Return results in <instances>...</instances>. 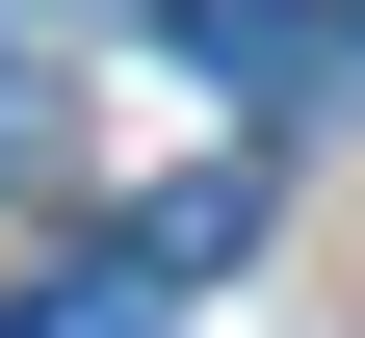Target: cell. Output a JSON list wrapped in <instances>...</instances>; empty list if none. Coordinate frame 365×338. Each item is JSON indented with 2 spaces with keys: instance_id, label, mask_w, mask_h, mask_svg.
<instances>
[{
  "instance_id": "5",
  "label": "cell",
  "mask_w": 365,
  "mask_h": 338,
  "mask_svg": "<svg viewBox=\"0 0 365 338\" xmlns=\"http://www.w3.org/2000/svg\"><path fill=\"white\" fill-rule=\"evenodd\" d=\"M339 78H365V0H339Z\"/></svg>"
},
{
  "instance_id": "2",
  "label": "cell",
  "mask_w": 365,
  "mask_h": 338,
  "mask_svg": "<svg viewBox=\"0 0 365 338\" xmlns=\"http://www.w3.org/2000/svg\"><path fill=\"white\" fill-rule=\"evenodd\" d=\"M235 234H261V157H182L157 208H130V260H157V286H209V260H235Z\"/></svg>"
},
{
  "instance_id": "3",
  "label": "cell",
  "mask_w": 365,
  "mask_h": 338,
  "mask_svg": "<svg viewBox=\"0 0 365 338\" xmlns=\"http://www.w3.org/2000/svg\"><path fill=\"white\" fill-rule=\"evenodd\" d=\"M157 312H182V286H157V260H130V234H105V260H53V286H26V312H0V338H157Z\"/></svg>"
},
{
  "instance_id": "4",
  "label": "cell",
  "mask_w": 365,
  "mask_h": 338,
  "mask_svg": "<svg viewBox=\"0 0 365 338\" xmlns=\"http://www.w3.org/2000/svg\"><path fill=\"white\" fill-rule=\"evenodd\" d=\"M0 157H53V78H26V53H0Z\"/></svg>"
},
{
  "instance_id": "1",
  "label": "cell",
  "mask_w": 365,
  "mask_h": 338,
  "mask_svg": "<svg viewBox=\"0 0 365 338\" xmlns=\"http://www.w3.org/2000/svg\"><path fill=\"white\" fill-rule=\"evenodd\" d=\"M182 53L235 78V105H287V78H339V0H157Z\"/></svg>"
}]
</instances>
